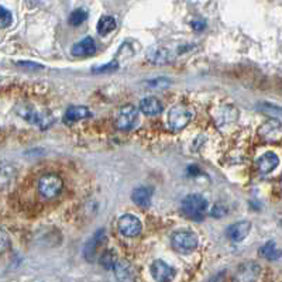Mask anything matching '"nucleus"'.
<instances>
[{
  "label": "nucleus",
  "instance_id": "423d86ee",
  "mask_svg": "<svg viewBox=\"0 0 282 282\" xmlns=\"http://www.w3.org/2000/svg\"><path fill=\"white\" fill-rule=\"evenodd\" d=\"M137 121H138V111H137L136 106L126 104V106L120 107L117 119H116V126L119 130L128 131V130L134 128Z\"/></svg>",
  "mask_w": 282,
  "mask_h": 282
},
{
  "label": "nucleus",
  "instance_id": "dca6fc26",
  "mask_svg": "<svg viewBox=\"0 0 282 282\" xmlns=\"http://www.w3.org/2000/svg\"><path fill=\"white\" fill-rule=\"evenodd\" d=\"M17 171L10 164H0V190L9 189L16 181Z\"/></svg>",
  "mask_w": 282,
  "mask_h": 282
},
{
  "label": "nucleus",
  "instance_id": "c756f323",
  "mask_svg": "<svg viewBox=\"0 0 282 282\" xmlns=\"http://www.w3.org/2000/svg\"><path fill=\"white\" fill-rule=\"evenodd\" d=\"M17 65L20 67H24V68H28V69H43L44 65L41 64H35V62H30V61H20L17 62Z\"/></svg>",
  "mask_w": 282,
  "mask_h": 282
},
{
  "label": "nucleus",
  "instance_id": "bb28decb",
  "mask_svg": "<svg viewBox=\"0 0 282 282\" xmlns=\"http://www.w3.org/2000/svg\"><path fill=\"white\" fill-rule=\"evenodd\" d=\"M119 69V62L116 60L110 61L109 64H106V65H100V67H94L92 69V72L94 74H106V72H114V71H117Z\"/></svg>",
  "mask_w": 282,
  "mask_h": 282
},
{
  "label": "nucleus",
  "instance_id": "9b49d317",
  "mask_svg": "<svg viewBox=\"0 0 282 282\" xmlns=\"http://www.w3.org/2000/svg\"><path fill=\"white\" fill-rule=\"evenodd\" d=\"M281 123L278 120H270L260 127L258 134L267 143H273L281 138Z\"/></svg>",
  "mask_w": 282,
  "mask_h": 282
},
{
  "label": "nucleus",
  "instance_id": "f257e3e1",
  "mask_svg": "<svg viewBox=\"0 0 282 282\" xmlns=\"http://www.w3.org/2000/svg\"><path fill=\"white\" fill-rule=\"evenodd\" d=\"M207 205H209L207 200L202 195L190 193L182 199L181 209H182V213L188 219L193 220V222H202L207 212Z\"/></svg>",
  "mask_w": 282,
  "mask_h": 282
},
{
  "label": "nucleus",
  "instance_id": "ddd939ff",
  "mask_svg": "<svg viewBox=\"0 0 282 282\" xmlns=\"http://www.w3.org/2000/svg\"><path fill=\"white\" fill-rule=\"evenodd\" d=\"M89 117H92V113L88 107H85V106H71L68 110L65 111L62 121L68 126H72L74 123L89 119Z\"/></svg>",
  "mask_w": 282,
  "mask_h": 282
},
{
  "label": "nucleus",
  "instance_id": "a878e982",
  "mask_svg": "<svg viewBox=\"0 0 282 282\" xmlns=\"http://www.w3.org/2000/svg\"><path fill=\"white\" fill-rule=\"evenodd\" d=\"M11 23H13L11 11L6 9V7H3V6H0V28H6Z\"/></svg>",
  "mask_w": 282,
  "mask_h": 282
},
{
  "label": "nucleus",
  "instance_id": "2eb2a0df",
  "mask_svg": "<svg viewBox=\"0 0 282 282\" xmlns=\"http://www.w3.org/2000/svg\"><path fill=\"white\" fill-rule=\"evenodd\" d=\"M96 52V43L92 37H85L82 41L77 43L72 47V55L74 57H92Z\"/></svg>",
  "mask_w": 282,
  "mask_h": 282
},
{
  "label": "nucleus",
  "instance_id": "a211bd4d",
  "mask_svg": "<svg viewBox=\"0 0 282 282\" xmlns=\"http://www.w3.org/2000/svg\"><path fill=\"white\" fill-rule=\"evenodd\" d=\"M261 273V268L254 263H244L243 265H240L237 270V277L236 280L240 281H253L256 280L257 277Z\"/></svg>",
  "mask_w": 282,
  "mask_h": 282
},
{
  "label": "nucleus",
  "instance_id": "9d476101",
  "mask_svg": "<svg viewBox=\"0 0 282 282\" xmlns=\"http://www.w3.org/2000/svg\"><path fill=\"white\" fill-rule=\"evenodd\" d=\"M251 231V223L248 220H241V222H236L230 224L227 227V237L234 241V243H241L244 239H247V236Z\"/></svg>",
  "mask_w": 282,
  "mask_h": 282
},
{
  "label": "nucleus",
  "instance_id": "6ab92c4d",
  "mask_svg": "<svg viewBox=\"0 0 282 282\" xmlns=\"http://www.w3.org/2000/svg\"><path fill=\"white\" fill-rule=\"evenodd\" d=\"M113 271L116 274V277L120 281H130L134 278V270L133 265L128 263L127 260H117V263L114 265Z\"/></svg>",
  "mask_w": 282,
  "mask_h": 282
},
{
  "label": "nucleus",
  "instance_id": "412c9836",
  "mask_svg": "<svg viewBox=\"0 0 282 282\" xmlns=\"http://www.w3.org/2000/svg\"><path fill=\"white\" fill-rule=\"evenodd\" d=\"M260 256L265 260H268V261H277V260L281 258V251H280V247L277 246L275 241H268L260 248Z\"/></svg>",
  "mask_w": 282,
  "mask_h": 282
},
{
  "label": "nucleus",
  "instance_id": "0eeeda50",
  "mask_svg": "<svg viewBox=\"0 0 282 282\" xmlns=\"http://www.w3.org/2000/svg\"><path fill=\"white\" fill-rule=\"evenodd\" d=\"M117 227H119V231L124 237H137L141 233L143 224H141L140 219L137 216L127 213L123 214L120 217Z\"/></svg>",
  "mask_w": 282,
  "mask_h": 282
},
{
  "label": "nucleus",
  "instance_id": "5701e85b",
  "mask_svg": "<svg viewBox=\"0 0 282 282\" xmlns=\"http://www.w3.org/2000/svg\"><path fill=\"white\" fill-rule=\"evenodd\" d=\"M117 260H119L117 253L114 250L109 248V250H106L100 256V265H102L104 270H113L116 263H117Z\"/></svg>",
  "mask_w": 282,
  "mask_h": 282
},
{
  "label": "nucleus",
  "instance_id": "6e6552de",
  "mask_svg": "<svg viewBox=\"0 0 282 282\" xmlns=\"http://www.w3.org/2000/svg\"><path fill=\"white\" fill-rule=\"evenodd\" d=\"M104 243H106V231L100 229V230H97L94 233V236L89 239V241L85 244V247H84V257H85L86 261H89V263L94 261L99 248L102 247Z\"/></svg>",
  "mask_w": 282,
  "mask_h": 282
},
{
  "label": "nucleus",
  "instance_id": "b1692460",
  "mask_svg": "<svg viewBox=\"0 0 282 282\" xmlns=\"http://www.w3.org/2000/svg\"><path fill=\"white\" fill-rule=\"evenodd\" d=\"M86 20H88V13H86V10L84 9H75L71 14H69V18H68V23L71 26L74 27H78L81 26L82 23H85Z\"/></svg>",
  "mask_w": 282,
  "mask_h": 282
},
{
  "label": "nucleus",
  "instance_id": "2f4dec72",
  "mask_svg": "<svg viewBox=\"0 0 282 282\" xmlns=\"http://www.w3.org/2000/svg\"><path fill=\"white\" fill-rule=\"evenodd\" d=\"M190 26H192V28L193 30H196V31H200V30H203L206 27V24L203 23V21H192L190 23Z\"/></svg>",
  "mask_w": 282,
  "mask_h": 282
},
{
  "label": "nucleus",
  "instance_id": "20e7f679",
  "mask_svg": "<svg viewBox=\"0 0 282 282\" xmlns=\"http://www.w3.org/2000/svg\"><path fill=\"white\" fill-rule=\"evenodd\" d=\"M18 116L23 117V119L31 123V124H38L41 126V128L50 127V124L52 123V117L50 114H44V113H40V111L35 109L34 106H31L30 103H20L17 107Z\"/></svg>",
  "mask_w": 282,
  "mask_h": 282
},
{
  "label": "nucleus",
  "instance_id": "f3484780",
  "mask_svg": "<svg viewBox=\"0 0 282 282\" xmlns=\"http://www.w3.org/2000/svg\"><path fill=\"white\" fill-rule=\"evenodd\" d=\"M138 107L147 116H155V114H160L164 110L163 103L154 96H147L144 99H141Z\"/></svg>",
  "mask_w": 282,
  "mask_h": 282
},
{
  "label": "nucleus",
  "instance_id": "39448f33",
  "mask_svg": "<svg viewBox=\"0 0 282 282\" xmlns=\"http://www.w3.org/2000/svg\"><path fill=\"white\" fill-rule=\"evenodd\" d=\"M171 243L174 250H177L178 253L189 254V253H192L193 250H196L197 244H199V240H197L195 233L182 230L177 231V233L172 234Z\"/></svg>",
  "mask_w": 282,
  "mask_h": 282
},
{
  "label": "nucleus",
  "instance_id": "393cba45",
  "mask_svg": "<svg viewBox=\"0 0 282 282\" xmlns=\"http://www.w3.org/2000/svg\"><path fill=\"white\" fill-rule=\"evenodd\" d=\"M257 109L260 111H263L267 116H271L274 119H278L280 114H281V107H280V106H275V104H271V103H260Z\"/></svg>",
  "mask_w": 282,
  "mask_h": 282
},
{
  "label": "nucleus",
  "instance_id": "4be33fe9",
  "mask_svg": "<svg viewBox=\"0 0 282 282\" xmlns=\"http://www.w3.org/2000/svg\"><path fill=\"white\" fill-rule=\"evenodd\" d=\"M117 27V23L114 17L111 16H102L99 23H97V33L100 35H107L110 34L111 31H114Z\"/></svg>",
  "mask_w": 282,
  "mask_h": 282
},
{
  "label": "nucleus",
  "instance_id": "cd10ccee",
  "mask_svg": "<svg viewBox=\"0 0 282 282\" xmlns=\"http://www.w3.org/2000/svg\"><path fill=\"white\" fill-rule=\"evenodd\" d=\"M227 213H229V207L224 205V203H217V205H214L213 209L210 210V214H212L213 217H217V219L226 216Z\"/></svg>",
  "mask_w": 282,
  "mask_h": 282
},
{
  "label": "nucleus",
  "instance_id": "aec40b11",
  "mask_svg": "<svg viewBox=\"0 0 282 282\" xmlns=\"http://www.w3.org/2000/svg\"><path fill=\"white\" fill-rule=\"evenodd\" d=\"M151 197H153V189L141 187L133 190L131 199L136 205L141 206V207H148L151 205Z\"/></svg>",
  "mask_w": 282,
  "mask_h": 282
},
{
  "label": "nucleus",
  "instance_id": "4468645a",
  "mask_svg": "<svg viewBox=\"0 0 282 282\" xmlns=\"http://www.w3.org/2000/svg\"><path fill=\"white\" fill-rule=\"evenodd\" d=\"M280 164V157L273 153V151H268V153H264L261 157H258L257 160V168H258V172L260 174H270L273 172Z\"/></svg>",
  "mask_w": 282,
  "mask_h": 282
},
{
  "label": "nucleus",
  "instance_id": "7c9ffc66",
  "mask_svg": "<svg viewBox=\"0 0 282 282\" xmlns=\"http://www.w3.org/2000/svg\"><path fill=\"white\" fill-rule=\"evenodd\" d=\"M171 84L167 78H160V79H153V81H150L148 82V85L150 86H154V88H160V86H168Z\"/></svg>",
  "mask_w": 282,
  "mask_h": 282
},
{
  "label": "nucleus",
  "instance_id": "1a4fd4ad",
  "mask_svg": "<svg viewBox=\"0 0 282 282\" xmlns=\"http://www.w3.org/2000/svg\"><path fill=\"white\" fill-rule=\"evenodd\" d=\"M146 58L147 61H150L154 65H165V64H170L174 60V54L165 47L154 45V47H150L147 50Z\"/></svg>",
  "mask_w": 282,
  "mask_h": 282
},
{
  "label": "nucleus",
  "instance_id": "7ed1b4c3",
  "mask_svg": "<svg viewBox=\"0 0 282 282\" xmlns=\"http://www.w3.org/2000/svg\"><path fill=\"white\" fill-rule=\"evenodd\" d=\"M193 117V110L189 107L188 104H177L174 106L170 113H168V123L170 127L175 131L184 130L189 124V121Z\"/></svg>",
  "mask_w": 282,
  "mask_h": 282
},
{
  "label": "nucleus",
  "instance_id": "f8f14e48",
  "mask_svg": "<svg viewBox=\"0 0 282 282\" xmlns=\"http://www.w3.org/2000/svg\"><path fill=\"white\" fill-rule=\"evenodd\" d=\"M151 275L155 281L168 282L174 280L175 271L167 263H164L163 260H155L151 264Z\"/></svg>",
  "mask_w": 282,
  "mask_h": 282
},
{
  "label": "nucleus",
  "instance_id": "c85d7f7f",
  "mask_svg": "<svg viewBox=\"0 0 282 282\" xmlns=\"http://www.w3.org/2000/svg\"><path fill=\"white\" fill-rule=\"evenodd\" d=\"M10 247V237L9 234L6 233V230H3L0 227V254H3L7 248Z\"/></svg>",
  "mask_w": 282,
  "mask_h": 282
},
{
  "label": "nucleus",
  "instance_id": "f03ea898",
  "mask_svg": "<svg viewBox=\"0 0 282 282\" xmlns=\"http://www.w3.org/2000/svg\"><path fill=\"white\" fill-rule=\"evenodd\" d=\"M64 189V181L57 174H45L38 181V192L45 199H54Z\"/></svg>",
  "mask_w": 282,
  "mask_h": 282
}]
</instances>
